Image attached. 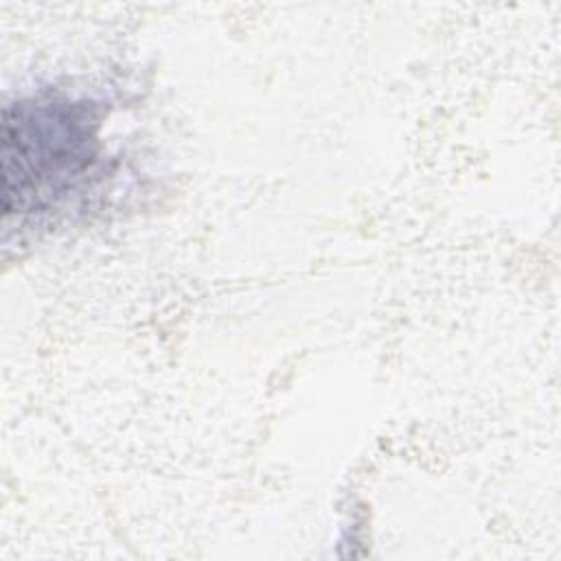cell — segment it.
Here are the masks:
<instances>
[{
    "instance_id": "6da1fadb",
    "label": "cell",
    "mask_w": 561,
    "mask_h": 561,
    "mask_svg": "<svg viewBox=\"0 0 561 561\" xmlns=\"http://www.w3.org/2000/svg\"><path fill=\"white\" fill-rule=\"evenodd\" d=\"M94 156V129L88 114L70 103L20 105L4 110L2 123V208H24L42 195L64 193Z\"/></svg>"
}]
</instances>
